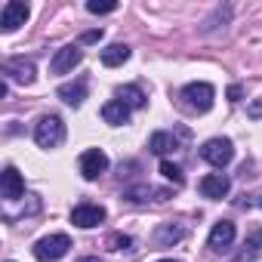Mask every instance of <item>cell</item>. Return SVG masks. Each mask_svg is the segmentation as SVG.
I'll list each match as a JSON object with an SVG mask.
<instances>
[{
	"mask_svg": "<svg viewBox=\"0 0 262 262\" xmlns=\"http://www.w3.org/2000/svg\"><path fill=\"white\" fill-rule=\"evenodd\" d=\"M228 191H231V179L225 173H210L201 179V194L210 201H222V198H228Z\"/></svg>",
	"mask_w": 262,
	"mask_h": 262,
	"instance_id": "cell-11",
	"label": "cell"
},
{
	"mask_svg": "<svg viewBox=\"0 0 262 262\" xmlns=\"http://www.w3.org/2000/svg\"><path fill=\"white\" fill-rule=\"evenodd\" d=\"M123 198L133 201V204H142V201H167L170 191L167 188H151V185H136V188H126Z\"/></svg>",
	"mask_w": 262,
	"mask_h": 262,
	"instance_id": "cell-17",
	"label": "cell"
},
{
	"mask_svg": "<svg viewBox=\"0 0 262 262\" xmlns=\"http://www.w3.org/2000/svg\"><path fill=\"white\" fill-rule=\"evenodd\" d=\"M250 117H262V99H256V102L250 105Z\"/></svg>",
	"mask_w": 262,
	"mask_h": 262,
	"instance_id": "cell-27",
	"label": "cell"
},
{
	"mask_svg": "<svg viewBox=\"0 0 262 262\" xmlns=\"http://www.w3.org/2000/svg\"><path fill=\"white\" fill-rule=\"evenodd\" d=\"M117 99L126 105V108H145V93L136 86V83H126V86H117Z\"/></svg>",
	"mask_w": 262,
	"mask_h": 262,
	"instance_id": "cell-20",
	"label": "cell"
},
{
	"mask_svg": "<svg viewBox=\"0 0 262 262\" xmlns=\"http://www.w3.org/2000/svg\"><path fill=\"white\" fill-rule=\"evenodd\" d=\"M262 256V228H253L244 241V250L237 253V262H256Z\"/></svg>",
	"mask_w": 262,
	"mask_h": 262,
	"instance_id": "cell-18",
	"label": "cell"
},
{
	"mask_svg": "<svg viewBox=\"0 0 262 262\" xmlns=\"http://www.w3.org/2000/svg\"><path fill=\"white\" fill-rule=\"evenodd\" d=\"M129 244H133V241H129L126 234H111V237H108V247H111V250H126Z\"/></svg>",
	"mask_w": 262,
	"mask_h": 262,
	"instance_id": "cell-24",
	"label": "cell"
},
{
	"mask_svg": "<svg viewBox=\"0 0 262 262\" xmlns=\"http://www.w3.org/2000/svg\"><path fill=\"white\" fill-rule=\"evenodd\" d=\"M34 142L40 148H59L65 142V123L59 114H43L34 126Z\"/></svg>",
	"mask_w": 262,
	"mask_h": 262,
	"instance_id": "cell-1",
	"label": "cell"
},
{
	"mask_svg": "<svg viewBox=\"0 0 262 262\" xmlns=\"http://www.w3.org/2000/svg\"><path fill=\"white\" fill-rule=\"evenodd\" d=\"M105 170H108V155L102 148H90V151L80 155V173H83V179H99Z\"/></svg>",
	"mask_w": 262,
	"mask_h": 262,
	"instance_id": "cell-9",
	"label": "cell"
},
{
	"mask_svg": "<svg viewBox=\"0 0 262 262\" xmlns=\"http://www.w3.org/2000/svg\"><path fill=\"white\" fill-rule=\"evenodd\" d=\"M191 133L185 126H176V133H167V129H158V133L151 136V142H148V151H155V155H170V151H179V139H188Z\"/></svg>",
	"mask_w": 262,
	"mask_h": 262,
	"instance_id": "cell-6",
	"label": "cell"
},
{
	"mask_svg": "<svg viewBox=\"0 0 262 262\" xmlns=\"http://www.w3.org/2000/svg\"><path fill=\"white\" fill-rule=\"evenodd\" d=\"M231 244H234V222H228V219L216 222V225L210 228L207 247H210V250H216V253H225V250H228Z\"/></svg>",
	"mask_w": 262,
	"mask_h": 262,
	"instance_id": "cell-12",
	"label": "cell"
},
{
	"mask_svg": "<svg viewBox=\"0 0 262 262\" xmlns=\"http://www.w3.org/2000/svg\"><path fill=\"white\" fill-rule=\"evenodd\" d=\"M185 234H188V228H185L182 222H161V225L155 228V234H151V244H155V250H164V247L179 244Z\"/></svg>",
	"mask_w": 262,
	"mask_h": 262,
	"instance_id": "cell-8",
	"label": "cell"
},
{
	"mask_svg": "<svg viewBox=\"0 0 262 262\" xmlns=\"http://www.w3.org/2000/svg\"><path fill=\"white\" fill-rule=\"evenodd\" d=\"M4 77L28 86L34 80V62H28V59H7L4 62Z\"/></svg>",
	"mask_w": 262,
	"mask_h": 262,
	"instance_id": "cell-14",
	"label": "cell"
},
{
	"mask_svg": "<svg viewBox=\"0 0 262 262\" xmlns=\"http://www.w3.org/2000/svg\"><path fill=\"white\" fill-rule=\"evenodd\" d=\"M80 62H83V50H80V43H68V47H62V50L53 56L50 71H53V74H68V71H74Z\"/></svg>",
	"mask_w": 262,
	"mask_h": 262,
	"instance_id": "cell-7",
	"label": "cell"
},
{
	"mask_svg": "<svg viewBox=\"0 0 262 262\" xmlns=\"http://www.w3.org/2000/svg\"><path fill=\"white\" fill-rule=\"evenodd\" d=\"M77 262H102L99 256H83V259H77Z\"/></svg>",
	"mask_w": 262,
	"mask_h": 262,
	"instance_id": "cell-29",
	"label": "cell"
},
{
	"mask_svg": "<svg viewBox=\"0 0 262 262\" xmlns=\"http://www.w3.org/2000/svg\"><path fill=\"white\" fill-rule=\"evenodd\" d=\"M56 96H59L65 105H71V108H80V105H83V99H86V80L62 83V86L56 90Z\"/></svg>",
	"mask_w": 262,
	"mask_h": 262,
	"instance_id": "cell-15",
	"label": "cell"
},
{
	"mask_svg": "<svg viewBox=\"0 0 262 262\" xmlns=\"http://www.w3.org/2000/svg\"><path fill=\"white\" fill-rule=\"evenodd\" d=\"M228 19H231V7H219V10H216V16H213V19H207L204 31L210 34V31H216V28H225V25H228Z\"/></svg>",
	"mask_w": 262,
	"mask_h": 262,
	"instance_id": "cell-22",
	"label": "cell"
},
{
	"mask_svg": "<svg viewBox=\"0 0 262 262\" xmlns=\"http://www.w3.org/2000/svg\"><path fill=\"white\" fill-rule=\"evenodd\" d=\"M161 176H164L167 182H173V185H182V182H185L182 167H179V164H173V161H161Z\"/></svg>",
	"mask_w": 262,
	"mask_h": 262,
	"instance_id": "cell-21",
	"label": "cell"
},
{
	"mask_svg": "<svg viewBox=\"0 0 262 262\" xmlns=\"http://www.w3.org/2000/svg\"><path fill=\"white\" fill-rule=\"evenodd\" d=\"M250 204H256V207H262V191H259V194H253V201H250Z\"/></svg>",
	"mask_w": 262,
	"mask_h": 262,
	"instance_id": "cell-28",
	"label": "cell"
},
{
	"mask_svg": "<svg viewBox=\"0 0 262 262\" xmlns=\"http://www.w3.org/2000/svg\"><path fill=\"white\" fill-rule=\"evenodd\" d=\"M241 96H244L241 83H231V86H228V99H231V102H241Z\"/></svg>",
	"mask_w": 262,
	"mask_h": 262,
	"instance_id": "cell-26",
	"label": "cell"
},
{
	"mask_svg": "<svg viewBox=\"0 0 262 262\" xmlns=\"http://www.w3.org/2000/svg\"><path fill=\"white\" fill-rule=\"evenodd\" d=\"M126 59H129V47H126V43H111V47L102 50V65H105V68H117V65H123Z\"/></svg>",
	"mask_w": 262,
	"mask_h": 262,
	"instance_id": "cell-19",
	"label": "cell"
},
{
	"mask_svg": "<svg viewBox=\"0 0 262 262\" xmlns=\"http://www.w3.org/2000/svg\"><path fill=\"white\" fill-rule=\"evenodd\" d=\"M102 120L111 123V126H123V123L129 120V108H126L120 99H111V102L102 105Z\"/></svg>",
	"mask_w": 262,
	"mask_h": 262,
	"instance_id": "cell-16",
	"label": "cell"
},
{
	"mask_svg": "<svg viewBox=\"0 0 262 262\" xmlns=\"http://www.w3.org/2000/svg\"><path fill=\"white\" fill-rule=\"evenodd\" d=\"M31 10L28 4H19V0H10V4H4V13H0V31L4 34H13L16 28H22L28 22Z\"/></svg>",
	"mask_w": 262,
	"mask_h": 262,
	"instance_id": "cell-5",
	"label": "cell"
},
{
	"mask_svg": "<svg viewBox=\"0 0 262 262\" xmlns=\"http://www.w3.org/2000/svg\"><path fill=\"white\" fill-rule=\"evenodd\" d=\"M86 10H90L93 16H105V13H114V10H117V4H99V0H90Z\"/></svg>",
	"mask_w": 262,
	"mask_h": 262,
	"instance_id": "cell-23",
	"label": "cell"
},
{
	"mask_svg": "<svg viewBox=\"0 0 262 262\" xmlns=\"http://www.w3.org/2000/svg\"><path fill=\"white\" fill-rule=\"evenodd\" d=\"M71 250V237L68 234H47V237H40L37 244H34V259H40V262H56V259H62L65 253Z\"/></svg>",
	"mask_w": 262,
	"mask_h": 262,
	"instance_id": "cell-3",
	"label": "cell"
},
{
	"mask_svg": "<svg viewBox=\"0 0 262 262\" xmlns=\"http://www.w3.org/2000/svg\"><path fill=\"white\" fill-rule=\"evenodd\" d=\"M182 99H185V105H188L191 111L204 114V111L213 108L216 90H213V83H207V80H194V83H188V86L182 90Z\"/></svg>",
	"mask_w": 262,
	"mask_h": 262,
	"instance_id": "cell-2",
	"label": "cell"
},
{
	"mask_svg": "<svg viewBox=\"0 0 262 262\" xmlns=\"http://www.w3.org/2000/svg\"><path fill=\"white\" fill-rule=\"evenodd\" d=\"M105 207H99V204H80V207H74L71 210V222L77 225V228H96L99 222H105Z\"/></svg>",
	"mask_w": 262,
	"mask_h": 262,
	"instance_id": "cell-10",
	"label": "cell"
},
{
	"mask_svg": "<svg viewBox=\"0 0 262 262\" xmlns=\"http://www.w3.org/2000/svg\"><path fill=\"white\" fill-rule=\"evenodd\" d=\"M161 262H176V259H161Z\"/></svg>",
	"mask_w": 262,
	"mask_h": 262,
	"instance_id": "cell-30",
	"label": "cell"
},
{
	"mask_svg": "<svg viewBox=\"0 0 262 262\" xmlns=\"http://www.w3.org/2000/svg\"><path fill=\"white\" fill-rule=\"evenodd\" d=\"M22 194H25V182H22L19 170L7 167L4 176H0V198H4V201H19Z\"/></svg>",
	"mask_w": 262,
	"mask_h": 262,
	"instance_id": "cell-13",
	"label": "cell"
},
{
	"mask_svg": "<svg viewBox=\"0 0 262 262\" xmlns=\"http://www.w3.org/2000/svg\"><path fill=\"white\" fill-rule=\"evenodd\" d=\"M201 158L207 161V164H213V167H228L231 164V158H234V145H231V139H225V136H216V139H207L204 145H201Z\"/></svg>",
	"mask_w": 262,
	"mask_h": 262,
	"instance_id": "cell-4",
	"label": "cell"
},
{
	"mask_svg": "<svg viewBox=\"0 0 262 262\" xmlns=\"http://www.w3.org/2000/svg\"><path fill=\"white\" fill-rule=\"evenodd\" d=\"M96 40H102V28H93V31H86L80 37V43H96Z\"/></svg>",
	"mask_w": 262,
	"mask_h": 262,
	"instance_id": "cell-25",
	"label": "cell"
}]
</instances>
